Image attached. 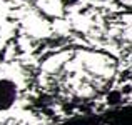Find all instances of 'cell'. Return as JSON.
I'll use <instances>...</instances> for the list:
<instances>
[{"label": "cell", "mask_w": 132, "mask_h": 125, "mask_svg": "<svg viewBox=\"0 0 132 125\" xmlns=\"http://www.w3.org/2000/svg\"><path fill=\"white\" fill-rule=\"evenodd\" d=\"M19 99V87L12 78H0V112L10 110Z\"/></svg>", "instance_id": "6da1fadb"}, {"label": "cell", "mask_w": 132, "mask_h": 125, "mask_svg": "<svg viewBox=\"0 0 132 125\" xmlns=\"http://www.w3.org/2000/svg\"><path fill=\"white\" fill-rule=\"evenodd\" d=\"M97 2H105V0H97Z\"/></svg>", "instance_id": "3957f363"}, {"label": "cell", "mask_w": 132, "mask_h": 125, "mask_svg": "<svg viewBox=\"0 0 132 125\" xmlns=\"http://www.w3.org/2000/svg\"><path fill=\"white\" fill-rule=\"evenodd\" d=\"M107 100H109V103H119L120 102V93L119 92H110Z\"/></svg>", "instance_id": "7a4b0ae2"}]
</instances>
